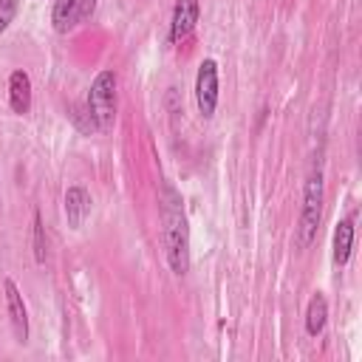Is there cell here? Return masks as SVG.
<instances>
[{
  "mask_svg": "<svg viewBox=\"0 0 362 362\" xmlns=\"http://www.w3.org/2000/svg\"><path fill=\"white\" fill-rule=\"evenodd\" d=\"M331 249H334V263L337 266H345L351 260V249H354V218H345V221L337 223Z\"/></svg>",
  "mask_w": 362,
  "mask_h": 362,
  "instance_id": "obj_10",
  "label": "cell"
},
{
  "mask_svg": "<svg viewBox=\"0 0 362 362\" xmlns=\"http://www.w3.org/2000/svg\"><path fill=\"white\" fill-rule=\"evenodd\" d=\"M14 11H17V0H0V31L8 28V23L14 20Z\"/></svg>",
  "mask_w": 362,
  "mask_h": 362,
  "instance_id": "obj_14",
  "label": "cell"
},
{
  "mask_svg": "<svg viewBox=\"0 0 362 362\" xmlns=\"http://www.w3.org/2000/svg\"><path fill=\"white\" fill-rule=\"evenodd\" d=\"M158 209H161V240H164L167 263L181 277L189 272V226L184 215V201L173 184L161 187Z\"/></svg>",
  "mask_w": 362,
  "mask_h": 362,
  "instance_id": "obj_1",
  "label": "cell"
},
{
  "mask_svg": "<svg viewBox=\"0 0 362 362\" xmlns=\"http://www.w3.org/2000/svg\"><path fill=\"white\" fill-rule=\"evenodd\" d=\"M96 11V0H57L51 8V23L57 34H68L82 25Z\"/></svg>",
  "mask_w": 362,
  "mask_h": 362,
  "instance_id": "obj_5",
  "label": "cell"
},
{
  "mask_svg": "<svg viewBox=\"0 0 362 362\" xmlns=\"http://www.w3.org/2000/svg\"><path fill=\"white\" fill-rule=\"evenodd\" d=\"M325 322H328V300H325L322 291H317L308 300V308H305V334L320 337L325 331Z\"/></svg>",
  "mask_w": 362,
  "mask_h": 362,
  "instance_id": "obj_11",
  "label": "cell"
},
{
  "mask_svg": "<svg viewBox=\"0 0 362 362\" xmlns=\"http://www.w3.org/2000/svg\"><path fill=\"white\" fill-rule=\"evenodd\" d=\"M3 291H6V308H8V320H11V328H14V337L17 342H28V308H25V300L17 288V283L11 277L3 280Z\"/></svg>",
  "mask_w": 362,
  "mask_h": 362,
  "instance_id": "obj_6",
  "label": "cell"
},
{
  "mask_svg": "<svg viewBox=\"0 0 362 362\" xmlns=\"http://www.w3.org/2000/svg\"><path fill=\"white\" fill-rule=\"evenodd\" d=\"M31 249H34V260L42 266L48 257V238H45V226H42V215L34 212V229H31Z\"/></svg>",
  "mask_w": 362,
  "mask_h": 362,
  "instance_id": "obj_13",
  "label": "cell"
},
{
  "mask_svg": "<svg viewBox=\"0 0 362 362\" xmlns=\"http://www.w3.org/2000/svg\"><path fill=\"white\" fill-rule=\"evenodd\" d=\"M195 105H198V113L204 119L215 116V107H218V62L212 57L201 59V65H198V74H195Z\"/></svg>",
  "mask_w": 362,
  "mask_h": 362,
  "instance_id": "obj_4",
  "label": "cell"
},
{
  "mask_svg": "<svg viewBox=\"0 0 362 362\" xmlns=\"http://www.w3.org/2000/svg\"><path fill=\"white\" fill-rule=\"evenodd\" d=\"M8 105L17 116H25L31 110V76L23 68L11 71L8 76Z\"/></svg>",
  "mask_w": 362,
  "mask_h": 362,
  "instance_id": "obj_9",
  "label": "cell"
},
{
  "mask_svg": "<svg viewBox=\"0 0 362 362\" xmlns=\"http://www.w3.org/2000/svg\"><path fill=\"white\" fill-rule=\"evenodd\" d=\"M198 17H201V3L198 0H175L173 17H170V42L187 40L192 34Z\"/></svg>",
  "mask_w": 362,
  "mask_h": 362,
  "instance_id": "obj_7",
  "label": "cell"
},
{
  "mask_svg": "<svg viewBox=\"0 0 362 362\" xmlns=\"http://www.w3.org/2000/svg\"><path fill=\"white\" fill-rule=\"evenodd\" d=\"M65 221L71 229H79L85 223V218L90 215V195L82 184H74L65 189Z\"/></svg>",
  "mask_w": 362,
  "mask_h": 362,
  "instance_id": "obj_8",
  "label": "cell"
},
{
  "mask_svg": "<svg viewBox=\"0 0 362 362\" xmlns=\"http://www.w3.org/2000/svg\"><path fill=\"white\" fill-rule=\"evenodd\" d=\"M85 105L99 130H107L113 124V119H116V74L113 71H99L93 76Z\"/></svg>",
  "mask_w": 362,
  "mask_h": 362,
  "instance_id": "obj_3",
  "label": "cell"
},
{
  "mask_svg": "<svg viewBox=\"0 0 362 362\" xmlns=\"http://www.w3.org/2000/svg\"><path fill=\"white\" fill-rule=\"evenodd\" d=\"M322 198H325V187H322V170H311V175L305 178V189H303V209H300V223H297V249H308L320 232L322 223Z\"/></svg>",
  "mask_w": 362,
  "mask_h": 362,
  "instance_id": "obj_2",
  "label": "cell"
},
{
  "mask_svg": "<svg viewBox=\"0 0 362 362\" xmlns=\"http://www.w3.org/2000/svg\"><path fill=\"white\" fill-rule=\"evenodd\" d=\"M65 110H68V119L74 122V127H76L79 133H85V136L99 133V127H96V122H93V116H90V110H88L85 102H82V105H68Z\"/></svg>",
  "mask_w": 362,
  "mask_h": 362,
  "instance_id": "obj_12",
  "label": "cell"
}]
</instances>
